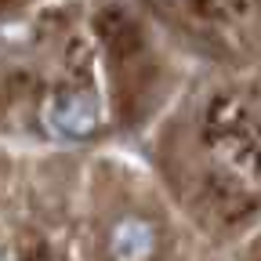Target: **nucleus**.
I'll use <instances>...</instances> for the list:
<instances>
[{"label": "nucleus", "instance_id": "2", "mask_svg": "<svg viewBox=\"0 0 261 261\" xmlns=\"http://www.w3.org/2000/svg\"><path fill=\"white\" fill-rule=\"evenodd\" d=\"M152 250H156V228L142 218H123L109 236V254L116 261H145Z\"/></svg>", "mask_w": 261, "mask_h": 261}, {"label": "nucleus", "instance_id": "1", "mask_svg": "<svg viewBox=\"0 0 261 261\" xmlns=\"http://www.w3.org/2000/svg\"><path fill=\"white\" fill-rule=\"evenodd\" d=\"M47 123L65 138H87L98 127V109L87 94H62V98H51Z\"/></svg>", "mask_w": 261, "mask_h": 261}]
</instances>
